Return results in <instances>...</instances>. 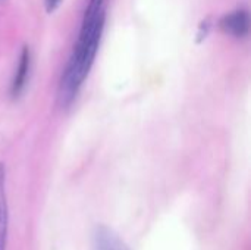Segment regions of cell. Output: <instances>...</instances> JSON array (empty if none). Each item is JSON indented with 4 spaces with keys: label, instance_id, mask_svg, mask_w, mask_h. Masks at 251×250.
<instances>
[{
    "label": "cell",
    "instance_id": "6da1fadb",
    "mask_svg": "<svg viewBox=\"0 0 251 250\" xmlns=\"http://www.w3.org/2000/svg\"><path fill=\"white\" fill-rule=\"evenodd\" d=\"M104 18L106 15H103L99 19L94 29L87 37L78 40V44L75 46L72 52V56L62 75L60 87H59V102L63 108L69 106L72 100L76 97V93L81 84L87 78L94 63V59L100 46V40H101L103 28H104Z\"/></svg>",
    "mask_w": 251,
    "mask_h": 250
},
{
    "label": "cell",
    "instance_id": "7a4b0ae2",
    "mask_svg": "<svg viewBox=\"0 0 251 250\" xmlns=\"http://www.w3.org/2000/svg\"><path fill=\"white\" fill-rule=\"evenodd\" d=\"M91 250H131L107 225L99 224L91 234Z\"/></svg>",
    "mask_w": 251,
    "mask_h": 250
},
{
    "label": "cell",
    "instance_id": "3957f363",
    "mask_svg": "<svg viewBox=\"0 0 251 250\" xmlns=\"http://www.w3.org/2000/svg\"><path fill=\"white\" fill-rule=\"evenodd\" d=\"M219 27L225 34H229L235 38H243L250 31V16L247 10H235L225 15L219 21Z\"/></svg>",
    "mask_w": 251,
    "mask_h": 250
},
{
    "label": "cell",
    "instance_id": "277c9868",
    "mask_svg": "<svg viewBox=\"0 0 251 250\" xmlns=\"http://www.w3.org/2000/svg\"><path fill=\"white\" fill-rule=\"evenodd\" d=\"M103 3H104V0H90V3H88V6L85 9V13H84L79 38L87 37L94 29V27L99 22V19L104 15Z\"/></svg>",
    "mask_w": 251,
    "mask_h": 250
},
{
    "label": "cell",
    "instance_id": "5b68a950",
    "mask_svg": "<svg viewBox=\"0 0 251 250\" xmlns=\"http://www.w3.org/2000/svg\"><path fill=\"white\" fill-rule=\"evenodd\" d=\"M28 71H29V50L28 47H24L21 57H19V63L16 68V74L12 83V96L18 97L21 94V91L25 87L26 83V77H28Z\"/></svg>",
    "mask_w": 251,
    "mask_h": 250
},
{
    "label": "cell",
    "instance_id": "8992f818",
    "mask_svg": "<svg viewBox=\"0 0 251 250\" xmlns=\"http://www.w3.org/2000/svg\"><path fill=\"white\" fill-rule=\"evenodd\" d=\"M209 29H210V24H209V18H207V19H204V21L200 24V31H199V34H197L199 41H203V40L207 37Z\"/></svg>",
    "mask_w": 251,
    "mask_h": 250
},
{
    "label": "cell",
    "instance_id": "52a82bcc",
    "mask_svg": "<svg viewBox=\"0 0 251 250\" xmlns=\"http://www.w3.org/2000/svg\"><path fill=\"white\" fill-rule=\"evenodd\" d=\"M60 0H46V7H47V12L51 13L53 10H56V7L59 6Z\"/></svg>",
    "mask_w": 251,
    "mask_h": 250
}]
</instances>
